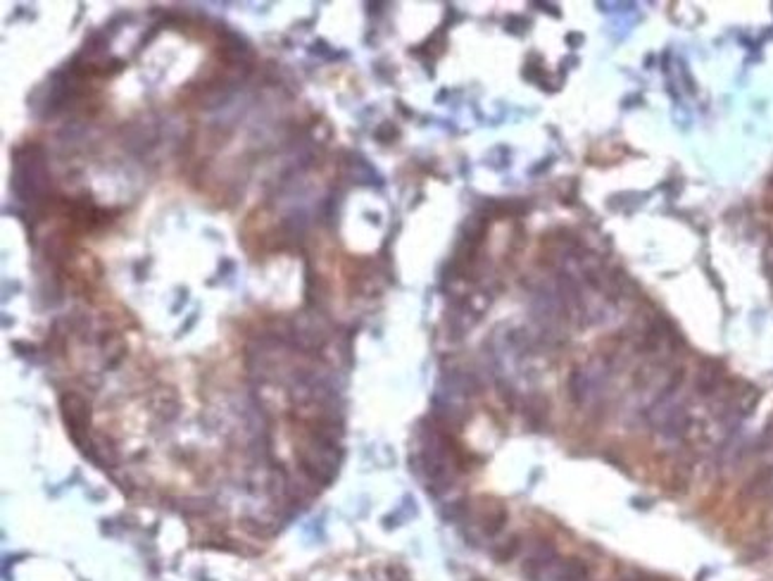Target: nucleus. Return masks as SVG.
<instances>
[{
	"label": "nucleus",
	"mask_w": 773,
	"mask_h": 581,
	"mask_svg": "<svg viewBox=\"0 0 773 581\" xmlns=\"http://www.w3.org/2000/svg\"><path fill=\"white\" fill-rule=\"evenodd\" d=\"M60 407L65 424L69 427V431H72V438L77 443H81V436L89 434V424H91L89 403H86L79 394H65L60 398Z\"/></svg>",
	"instance_id": "1"
}]
</instances>
